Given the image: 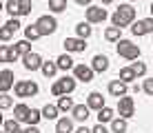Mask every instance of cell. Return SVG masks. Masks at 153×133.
Listing matches in <instances>:
<instances>
[{
    "instance_id": "1",
    "label": "cell",
    "mask_w": 153,
    "mask_h": 133,
    "mask_svg": "<svg viewBox=\"0 0 153 133\" xmlns=\"http://www.w3.org/2000/svg\"><path fill=\"white\" fill-rule=\"evenodd\" d=\"M133 20H135V9L131 7V4H120V7L115 9V13L111 16L113 27H120V29L129 27L131 22H133Z\"/></svg>"
},
{
    "instance_id": "2",
    "label": "cell",
    "mask_w": 153,
    "mask_h": 133,
    "mask_svg": "<svg viewBox=\"0 0 153 133\" xmlns=\"http://www.w3.org/2000/svg\"><path fill=\"white\" fill-rule=\"evenodd\" d=\"M115 49H118V56H122L124 60H138V58H140V47H138V45H133L131 40L120 38Z\"/></svg>"
},
{
    "instance_id": "3",
    "label": "cell",
    "mask_w": 153,
    "mask_h": 133,
    "mask_svg": "<svg viewBox=\"0 0 153 133\" xmlns=\"http://www.w3.org/2000/svg\"><path fill=\"white\" fill-rule=\"evenodd\" d=\"M73 89H76V78L65 76V78H60V80H56V82H53L51 93H53L56 98H60V95H69Z\"/></svg>"
},
{
    "instance_id": "4",
    "label": "cell",
    "mask_w": 153,
    "mask_h": 133,
    "mask_svg": "<svg viewBox=\"0 0 153 133\" xmlns=\"http://www.w3.org/2000/svg\"><path fill=\"white\" fill-rule=\"evenodd\" d=\"M36 29L40 31V36H51V33H56V29H58V20L53 16H40V18L36 20Z\"/></svg>"
},
{
    "instance_id": "5",
    "label": "cell",
    "mask_w": 153,
    "mask_h": 133,
    "mask_svg": "<svg viewBox=\"0 0 153 133\" xmlns=\"http://www.w3.org/2000/svg\"><path fill=\"white\" fill-rule=\"evenodd\" d=\"M118 113H120V118H124V120H129V118H133V113H135V102H133V98H129V95H120L118 98Z\"/></svg>"
},
{
    "instance_id": "6",
    "label": "cell",
    "mask_w": 153,
    "mask_h": 133,
    "mask_svg": "<svg viewBox=\"0 0 153 133\" xmlns=\"http://www.w3.org/2000/svg\"><path fill=\"white\" fill-rule=\"evenodd\" d=\"M13 91L18 98H31V95L38 93V84L31 82V80H20V82L13 84Z\"/></svg>"
},
{
    "instance_id": "7",
    "label": "cell",
    "mask_w": 153,
    "mask_h": 133,
    "mask_svg": "<svg viewBox=\"0 0 153 133\" xmlns=\"http://www.w3.org/2000/svg\"><path fill=\"white\" fill-rule=\"evenodd\" d=\"M131 31L133 36H146V33H153V16L151 18H144V20H138V22H131Z\"/></svg>"
},
{
    "instance_id": "8",
    "label": "cell",
    "mask_w": 153,
    "mask_h": 133,
    "mask_svg": "<svg viewBox=\"0 0 153 133\" xmlns=\"http://www.w3.org/2000/svg\"><path fill=\"white\" fill-rule=\"evenodd\" d=\"M22 65L27 71H38L40 65H42V58H40V53H33V51H27L22 56Z\"/></svg>"
},
{
    "instance_id": "9",
    "label": "cell",
    "mask_w": 153,
    "mask_h": 133,
    "mask_svg": "<svg viewBox=\"0 0 153 133\" xmlns=\"http://www.w3.org/2000/svg\"><path fill=\"white\" fill-rule=\"evenodd\" d=\"M107 9H102V7H89L87 9V22L89 25H93V22H104L107 20Z\"/></svg>"
},
{
    "instance_id": "10",
    "label": "cell",
    "mask_w": 153,
    "mask_h": 133,
    "mask_svg": "<svg viewBox=\"0 0 153 133\" xmlns=\"http://www.w3.org/2000/svg\"><path fill=\"white\" fill-rule=\"evenodd\" d=\"M93 69L87 67V65H73V76H76V80H82V82H91L93 80Z\"/></svg>"
},
{
    "instance_id": "11",
    "label": "cell",
    "mask_w": 153,
    "mask_h": 133,
    "mask_svg": "<svg viewBox=\"0 0 153 133\" xmlns=\"http://www.w3.org/2000/svg\"><path fill=\"white\" fill-rule=\"evenodd\" d=\"M65 49L69 51V53H80L87 49V42H84V38H65Z\"/></svg>"
},
{
    "instance_id": "12",
    "label": "cell",
    "mask_w": 153,
    "mask_h": 133,
    "mask_svg": "<svg viewBox=\"0 0 153 133\" xmlns=\"http://www.w3.org/2000/svg\"><path fill=\"white\" fill-rule=\"evenodd\" d=\"M13 87V71L11 69H2L0 71V93H7Z\"/></svg>"
},
{
    "instance_id": "13",
    "label": "cell",
    "mask_w": 153,
    "mask_h": 133,
    "mask_svg": "<svg viewBox=\"0 0 153 133\" xmlns=\"http://www.w3.org/2000/svg\"><path fill=\"white\" fill-rule=\"evenodd\" d=\"M126 91H129V87H126V82H122L120 78L109 82V93H111L113 98H120V95H124Z\"/></svg>"
},
{
    "instance_id": "14",
    "label": "cell",
    "mask_w": 153,
    "mask_h": 133,
    "mask_svg": "<svg viewBox=\"0 0 153 133\" xmlns=\"http://www.w3.org/2000/svg\"><path fill=\"white\" fill-rule=\"evenodd\" d=\"M89 106L87 104H73V109H71V115L76 118L78 122H87V118H89Z\"/></svg>"
},
{
    "instance_id": "15",
    "label": "cell",
    "mask_w": 153,
    "mask_h": 133,
    "mask_svg": "<svg viewBox=\"0 0 153 133\" xmlns=\"http://www.w3.org/2000/svg\"><path fill=\"white\" fill-rule=\"evenodd\" d=\"M87 106L89 109H102L104 106V98H102V93H98V91H93V93H89V98H87Z\"/></svg>"
},
{
    "instance_id": "16",
    "label": "cell",
    "mask_w": 153,
    "mask_h": 133,
    "mask_svg": "<svg viewBox=\"0 0 153 133\" xmlns=\"http://www.w3.org/2000/svg\"><path fill=\"white\" fill-rule=\"evenodd\" d=\"M91 69H93V71H98V73L107 71V69H109V58L107 56H96L91 60Z\"/></svg>"
},
{
    "instance_id": "17",
    "label": "cell",
    "mask_w": 153,
    "mask_h": 133,
    "mask_svg": "<svg viewBox=\"0 0 153 133\" xmlns=\"http://www.w3.org/2000/svg\"><path fill=\"white\" fill-rule=\"evenodd\" d=\"M56 133H73V122L69 118H60L56 122Z\"/></svg>"
},
{
    "instance_id": "18",
    "label": "cell",
    "mask_w": 153,
    "mask_h": 133,
    "mask_svg": "<svg viewBox=\"0 0 153 133\" xmlns=\"http://www.w3.org/2000/svg\"><path fill=\"white\" fill-rule=\"evenodd\" d=\"M16 51L11 49V47H7V45H2L0 47V62H13L16 60Z\"/></svg>"
},
{
    "instance_id": "19",
    "label": "cell",
    "mask_w": 153,
    "mask_h": 133,
    "mask_svg": "<svg viewBox=\"0 0 153 133\" xmlns=\"http://www.w3.org/2000/svg\"><path fill=\"white\" fill-rule=\"evenodd\" d=\"M56 65H58V69H62V71H69V69H73V60H71L69 53H62L56 60Z\"/></svg>"
},
{
    "instance_id": "20",
    "label": "cell",
    "mask_w": 153,
    "mask_h": 133,
    "mask_svg": "<svg viewBox=\"0 0 153 133\" xmlns=\"http://www.w3.org/2000/svg\"><path fill=\"white\" fill-rule=\"evenodd\" d=\"M40 71H42V76H45V78H53L58 73V65H56V62H42Z\"/></svg>"
},
{
    "instance_id": "21",
    "label": "cell",
    "mask_w": 153,
    "mask_h": 133,
    "mask_svg": "<svg viewBox=\"0 0 153 133\" xmlns=\"http://www.w3.org/2000/svg\"><path fill=\"white\" fill-rule=\"evenodd\" d=\"M11 49L16 51V56H25L27 51H31V45H29V40L25 38V40H18V42H13V47Z\"/></svg>"
},
{
    "instance_id": "22",
    "label": "cell",
    "mask_w": 153,
    "mask_h": 133,
    "mask_svg": "<svg viewBox=\"0 0 153 133\" xmlns=\"http://www.w3.org/2000/svg\"><path fill=\"white\" fill-rule=\"evenodd\" d=\"M111 120H113V109H109L107 104H104L102 109H98V122L104 124V122H111Z\"/></svg>"
},
{
    "instance_id": "23",
    "label": "cell",
    "mask_w": 153,
    "mask_h": 133,
    "mask_svg": "<svg viewBox=\"0 0 153 133\" xmlns=\"http://www.w3.org/2000/svg\"><path fill=\"white\" fill-rule=\"evenodd\" d=\"M111 131L113 133H126V120L124 118H113L111 120Z\"/></svg>"
},
{
    "instance_id": "24",
    "label": "cell",
    "mask_w": 153,
    "mask_h": 133,
    "mask_svg": "<svg viewBox=\"0 0 153 133\" xmlns=\"http://www.w3.org/2000/svg\"><path fill=\"white\" fill-rule=\"evenodd\" d=\"M40 113H42V118H45V120H56L58 118V106L56 104H47Z\"/></svg>"
},
{
    "instance_id": "25",
    "label": "cell",
    "mask_w": 153,
    "mask_h": 133,
    "mask_svg": "<svg viewBox=\"0 0 153 133\" xmlns=\"http://www.w3.org/2000/svg\"><path fill=\"white\" fill-rule=\"evenodd\" d=\"M135 78H138V76H135V71H133L131 67L120 69V80H122V82H126V84H129V82H133Z\"/></svg>"
},
{
    "instance_id": "26",
    "label": "cell",
    "mask_w": 153,
    "mask_h": 133,
    "mask_svg": "<svg viewBox=\"0 0 153 133\" xmlns=\"http://www.w3.org/2000/svg\"><path fill=\"white\" fill-rule=\"evenodd\" d=\"M40 118H42V113H40L38 109H29V113L25 115V120H22V122H27V124H38Z\"/></svg>"
},
{
    "instance_id": "27",
    "label": "cell",
    "mask_w": 153,
    "mask_h": 133,
    "mask_svg": "<svg viewBox=\"0 0 153 133\" xmlns=\"http://www.w3.org/2000/svg\"><path fill=\"white\" fill-rule=\"evenodd\" d=\"M27 113H29V106H27V104H16V106H13V118L18 120V122H22Z\"/></svg>"
},
{
    "instance_id": "28",
    "label": "cell",
    "mask_w": 153,
    "mask_h": 133,
    "mask_svg": "<svg viewBox=\"0 0 153 133\" xmlns=\"http://www.w3.org/2000/svg\"><path fill=\"white\" fill-rule=\"evenodd\" d=\"M76 33H78V38L87 40L89 36H91V25H89V22H80V25L76 27Z\"/></svg>"
},
{
    "instance_id": "29",
    "label": "cell",
    "mask_w": 153,
    "mask_h": 133,
    "mask_svg": "<svg viewBox=\"0 0 153 133\" xmlns=\"http://www.w3.org/2000/svg\"><path fill=\"white\" fill-rule=\"evenodd\" d=\"M120 31H122L120 27H109V29L104 31V38H107L109 42H118L120 40Z\"/></svg>"
},
{
    "instance_id": "30",
    "label": "cell",
    "mask_w": 153,
    "mask_h": 133,
    "mask_svg": "<svg viewBox=\"0 0 153 133\" xmlns=\"http://www.w3.org/2000/svg\"><path fill=\"white\" fill-rule=\"evenodd\" d=\"M58 111H71L73 109V100L67 98V95H60V100H58Z\"/></svg>"
},
{
    "instance_id": "31",
    "label": "cell",
    "mask_w": 153,
    "mask_h": 133,
    "mask_svg": "<svg viewBox=\"0 0 153 133\" xmlns=\"http://www.w3.org/2000/svg\"><path fill=\"white\" fill-rule=\"evenodd\" d=\"M49 9H51L53 13L67 11V0H49Z\"/></svg>"
},
{
    "instance_id": "32",
    "label": "cell",
    "mask_w": 153,
    "mask_h": 133,
    "mask_svg": "<svg viewBox=\"0 0 153 133\" xmlns=\"http://www.w3.org/2000/svg\"><path fill=\"white\" fill-rule=\"evenodd\" d=\"M25 38H27V40L31 42V40H38V38H42V36H40V31L36 29V25H29V27H25Z\"/></svg>"
},
{
    "instance_id": "33",
    "label": "cell",
    "mask_w": 153,
    "mask_h": 133,
    "mask_svg": "<svg viewBox=\"0 0 153 133\" xmlns=\"http://www.w3.org/2000/svg\"><path fill=\"white\" fill-rule=\"evenodd\" d=\"M31 13V0H18V16H29Z\"/></svg>"
},
{
    "instance_id": "34",
    "label": "cell",
    "mask_w": 153,
    "mask_h": 133,
    "mask_svg": "<svg viewBox=\"0 0 153 133\" xmlns=\"http://www.w3.org/2000/svg\"><path fill=\"white\" fill-rule=\"evenodd\" d=\"M2 129L7 131V133H13L16 129H20V122L16 120V118H13V120H4V122H2Z\"/></svg>"
},
{
    "instance_id": "35",
    "label": "cell",
    "mask_w": 153,
    "mask_h": 133,
    "mask_svg": "<svg viewBox=\"0 0 153 133\" xmlns=\"http://www.w3.org/2000/svg\"><path fill=\"white\" fill-rule=\"evenodd\" d=\"M13 33H16V31H13V29H9L7 25H4V27H0V40H2V42L11 40V38H13Z\"/></svg>"
},
{
    "instance_id": "36",
    "label": "cell",
    "mask_w": 153,
    "mask_h": 133,
    "mask_svg": "<svg viewBox=\"0 0 153 133\" xmlns=\"http://www.w3.org/2000/svg\"><path fill=\"white\" fill-rule=\"evenodd\" d=\"M13 106V100L9 98L7 93H0V111H4V109H11Z\"/></svg>"
},
{
    "instance_id": "37",
    "label": "cell",
    "mask_w": 153,
    "mask_h": 133,
    "mask_svg": "<svg viewBox=\"0 0 153 133\" xmlns=\"http://www.w3.org/2000/svg\"><path fill=\"white\" fill-rule=\"evenodd\" d=\"M4 9L9 11V16H11V18H18V0H9Z\"/></svg>"
},
{
    "instance_id": "38",
    "label": "cell",
    "mask_w": 153,
    "mask_h": 133,
    "mask_svg": "<svg viewBox=\"0 0 153 133\" xmlns=\"http://www.w3.org/2000/svg\"><path fill=\"white\" fill-rule=\"evenodd\" d=\"M131 69H133V71H135V76H144V73H146V65H144V62H133V65H131Z\"/></svg>"
},
{
    "instance_id": "39",
    "label": "cell",
    "mask_w": 153,
    "mask_h": 133,
    "mask_svg": "<svg viewBox=\"0 0 153 133\" xmlns=\"http://www.w3.org/2000/svg\"><path fill=\"white\" fill-rule=\"evenodd\" d=\"M142 91H144V93H149V95H153V78L144 80V84H142Z\"/></svg>"
},
{
    "instance_id": "40",
    "label": "cell",
    "mask_w": 153,
    "mask_h": 133,
    "mask_svg": "<svg viewBox=\"0 0 153 133\" xmlns=\"http://www.w3.org/2000/svg\"><path fill=\"white\" fill-rule=\"evenodd\" d=\"M7 27H9V29H13V31H18V29H20L18 18H9V20H7Z\"/></svg>"
},
{
    "instance_id": "41",
    "label": "cell",
    "mask_w": 153,
    "mask_h": 133,
    "mask_svg": "<svg viewBox=\"0 0 153 133\" xmlns=\"http://www.w3.org/2000/svg\"><path fill=\"white\" fill-rule=\"evenodd\" d=\"M91 133H109V131H107V126H104L102 122H98V124L91 129Z\"/></svg>"
},
{
    "instance_id": "42",
    "label": "cell",
    "mask_w": 153,
    "mask_h": 133,
    "mask_svg": "<svg viewBox=\"0 0 153 133\" xmlns=\"http://www.w3.org/2000/svg\"><path fill=\"white\" fill-rule=\"evenodd\" d=\"M25 133H40V129L36 124H29V129H25Z\"/></svg>"
},
{
    "instance_id": "43",
    "label": "cell",
    "mask_w": 153,
    "mask_h": 133,
    "mask_svg": "<svg viewBox=\"0 0 153 133\" xmlns=\"http://www.w3.org/2000/svg\"><path fill=\"white\" fill-rule=\"evenodd\" d=\"M76 133H91V131H89L87 126H80V129H76Z\"/></svg>"
},
{
    "instance_id": "44",
    "label": "cell",
    "mask_w": 153,
    "mask_h": 133,
    "mask_svg": "<svg viewBox=\"0 0 153 133\" xmlns=\"http://www.w3.org/2000/svg\"><path fill=\"white\" fill-rule=\"evenodd\" d=\"M76 2H78V4H87V7H89V4H91V0H76Z\"/></svg>"
},
{
    "instance_id": "45",
    "label": "cell",
    "mask_w": 153,
    "mask_h": 133,
    "mask_svg": "<svg viewBox=\"0 0 153 133\" xmlns=\"http://www.w3.org/2000/svg\"><path fill=\"white\" fill-rule=\"evenodd\" d=\"M113 2V0H102V4H111Z\"/></svg>"
},
{
    "instance_id": "46",
    "label": "cell",
    "mask_w": 153,
    "mask_h": 133,
    "mask_svg": "<svg viewBox=\"0 0 153 133\" xmlns=\"http://www.w3.org/2000/svg\"><path fill=\"white\" fill-rule=\"evenodd\" d=\"M13 133H25V129H16Z\"/></svg>"
},
{
    "instance_id": "47",
    "label": "cell",
    "mask_w": 153,
    "mask_h": 133,
    "mask_svg": "<svg viewBox=\"0 0 153 133\" xmlns=\"http://www.w3.org/2000/svg\"><path fill=\"white\" fill-rule=\"evenodd\" d=\"M2 122H4V118H2V113H0V126H2Z\"/></svg>"
},
{
    "instance_id": "48",
    "label": "cell",
    "mask_w": 153,
    "mask_h": 133,
    "mask_svg": "<svg viewBox=\"0 0 153 133\" xmlns=\"http://www.w3.org/2000/svg\"><path fill=\"white\" fill-rule=\"evenodd\" d=\"M149 9H151V16H153V2H151V7H149Z\"/></svg>"
},
{
    "instance_id": "49",
    "label": "cell",
    "mask_w": 153,
    "mask_h": 133,
    "mask_svg": "<svg viewBox=\"0 0 153 133\" xmlns=\"http://www.w3.org/2000/svg\"><path fill=\"white\" fill-rule=\"evenodd\" d=\"M0 11H2V2H0Z\"/></svg>"
},
{
    "instance_id": "50",
    "label": "cell",
    "mask_w": 153,
    "mask_h": 133,
    "mask_svg": "<svg viewBox=\"0 0 153 133\" xmlns=\"http://www.w3.org/2000/svg\"><path fill=\"white\" fill-rule=\"evenodd\" d=\"M4 133H7V131H4Z\"/></svg>"
}]
</instances>
